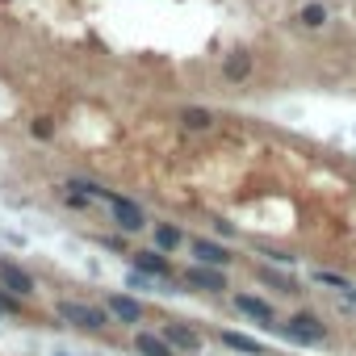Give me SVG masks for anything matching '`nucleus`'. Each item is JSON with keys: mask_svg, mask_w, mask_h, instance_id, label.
Instances as JSON below:
<instances>
[{"mask_svg": "<svg viewBox=\"0 0 356 356\" xmlns=\"http://www.w3.org/2000/svg\"><path fill=\"white\" fill-rule=\"evenodd\" d=\"M5 293H9V289H5ZM5 293H0V314H9V310H13V298H5Z\"/></svg>", "mask_w": 356, "mask_h": 356, "instance_id": "nucleus-20", "label": "nucleus"}, {"mask_svg": "<svg viewBox=\"0 0 356 356\" xmlns=\"http://www.w3.org/2000/svg\"><path fill=\"white\" fill-rule=\"evenodd\" d=\"M222 343L235 348V352H248V356H264V343L252 339V335H239V331H222Z\"/></svg>", "mask_w": 356, "mask_h": 356, "instance_id": "nucleus-12", "label": "nucleus"}, {"mask_svg": "<svg viewBox=\"0 0 356 356\" xmlns=\"http://www.w3.org/2000/svg\"><path fill=\"white\" fill-rule=\"evenodd\" d=\"M55 314H59L63 323L80 327V331H101V327H109V310L88 306V302H59V306H55Z\"/></svg>", "mask_w": 356, "mask_h": 356, "instance_id": "nucleus-1", "label": "nucleus"}, {"mask_svg": "<svg viewBox=\"0 0 356 356\" xmlns=\"http://www.w3.org/2000/svg\"><path fill=\"white\" fill-rule=\"evenodd\" d=\"M105 310H109L113 318H122V323H138V318H143V302L130 298V293H109Z\"/></svg>", "mask_w": 356, "mask_h": 356, "instance_id": "nucleus-9", "label": "nucleus"}, {"mask_svg": "<svg viewBox=\"0 0 356 356\" xmlns=\"http://www.w3.org/2000/svg\"><path fill=\"white\" fill-rule=\"evenodd\" d=\"M134 348H138V356H172L176 352L163 335H151V331H138L134 335Z\"/></svg>", "mask_w": 356, "mask_h": 356, "instance_id": "nucleus-11", "label": "nucleus"}, {"mask_svg": "<svg viewBox=\"0 0 356 356\" xmlns=\"http://www.w3.org/2000/svg\"><path fill=\"white\" fill-rule=\"evenodd\" d=\"M189 248H193L197 264H210V268H227V264H231V252H227L222 243H210V239H193Z\"/></svg>", "mask_w": 356, "mask_h": 356, "instance_id": "nucleus-8", "label": "nucleus"}, {"mask_svg": "<svg viewBox=\"0 0 356 356\" xmlns=\"http://www.w3.org/2000/svg\"><path fill=\"white\" fill-rule=\"evenodd\" d=\"M155 248H159V252H176V248H181V231L168 227V222H159V227H155Z\"/></svg>", "mask_w": 356, "mask_h": 356, "instance_id": "nucleus-15", "label": "nucleus"}, {"mask_svg": "<svg viewBox=\"0 0 356 356\" xmlns=\"http://www.w3.org/2000/svg\"><path fill=\"white\" fill-rule=\"evenodd\" d=\"M109 206H113V218H118V227H122L126 235H134V231L147 227V214H143L134 202H126V197H109Z\"/></svg>", "mask_w": 356, "mask_h": 356, "instance_id": "nucleus-4", "label": "nucleus"}, {"mask_svg": "<svg viewBox=\"0 0 356 356\" xmlns=\"http://www.w3.org/2000/svg\"><path fill=\"white\" fill-rule=\"evenodd\" d=\"M134 268H138V273H151V277H168V273H172V264H168V256H163L159 248H155V252H138V256H134Z\"/></svg>", "mask_w": 356, "mask_h": 356, "instance_id": "nucleus-10", "label": "nucleus"}, {"mask_svg": "<svg viewBox=\"0 0 356 356\" xmlns=\"http://www.w3.org/2000/svg\"><path fill=\"white\" fill-rule=\"evenodd\" d=\"M185 285L206 289V293H222V289H227V273H222V268H210V264H193V268L185 273Z\"/></svg>", "mask_w": 356, "mask_h": 356, "instance_id": "nucleus-3", "label": "nucleus"}, {"mask_svg": "<svg viewBox=\"0 0 356 356\" xmlns=\"http://www.w3.org/2000/svg\"><path fill=\"white\" fill-rule=\"evenodd\" d=\"M281 335L293 339V343H323V339H327V323H323L318 314H306V310H302V314H293V318L281 327Z\"/></svg>", "mask_w": 356, "mask_h": 356, "instance_id": "nucleus-2", "label": "nucleus"}, {"mask_svg": "<svg viewBox=\"0 0 356 356\" xmlns=\"http://www.w3.org/2000/svg\"><path fill=\"white\" fill-rule=\"evenodd\" d=\"M55 356H67V352H55Z\"/></svg>", "mask_w": 356, "mask_h": 356, "instance_id": "nucleus-21", "label": "nucleus"}, {"mask_svg": "<svg viewBox=\"0 0 356 356\" xmlns=\"http://www.w3.org/2000/svg\"><path fill=\"white\" fill-rule=\"evenodd\" d=\"M298 22H302L306 30H318V26H327V5H318V0H310V5H302Z\"/></svg>", "mask_w": 356, "mask_h": 356, "instance_id": "nucleus-13", "label": "nucleus"}, {"mask_svg": "<svg viewBox=\"0 0 356 356\" xmlns=\"http://www.w3.org/2000/svg\"><path fill=\"white\" fill-rule=\"evenodd\" d=\"M181 122H185V130H210L214 126V113L210 109H185Z\"/></svg>", "mask_w": 356, "mask_h": 356, "instance_id": "nucleus-16", "label": "nucleus"}, {"mask_svg": "<svg viewBox=\"0 0 356 356\" xmlns=\"http://www.w3.org/2000/svg\"><path fill=\"white\" fill-rule=\"evenodd\" d=\"M260 281H268V285H277L281 293H298V289H293V281H285V277H277L273 268H260Z\"/></svg>", "mask_w": 356, "mask_h": 356, "instance_id": "nucleus-17", "label": "nucleus"}, {"mask_svg": "<svg viewBox=\"0 0 356 356\" xmlns=\"http://www.w3.org/2000/svg\"><path fill=\"white\" fill-rule=\"evenodd\" d=\"M222 72H227V80H243V76L252 72V55H248V51L227 55V67H222Z\"/></svg>", "mask_w": 356, "mask_h": 356, "instance_id": "nucleus-14", "label": "nucleus"}, {"mask_svg": "<svg viewBox=\"0 0 356 356\" xmlns=\"http://www.w3.org/2000/svg\"><path fill=\"white\" fill-rule=\"evenodd\" d=\"M314 281H323V285H335L339 293H348V289H352V281H348V277H339V273H314Z\"/></svg>", "mask_w": 356, "mask_h": 356, "instance_id": "nucleus-18", "label": "nucleus"}, {"mask_svg": "<svg viewBox=\"0 0 356 356\" xmlns=\"http://www.w3.org/2000/svg\"><path fill=\"white\" fill-rule=\"evenodd\" d=\"M235 310H239V314H248V318H256L260 327H273V323H277L273 306H268V302H260V298H252V293H235Z\"/></svg>", "mask_w": 356, "mask_h": 356, "instance_id": "nucleus-7", "label": "nucleus"}, {"mask_svg": "<svg viewBox=\"0 0 356 356\" xmlns=\"http://www.w3.org/2000/svg\"><path fill=\"white\" fill-rule=\"evenodd\" d=\"M51 134H55L51 118H38V122H34V138H51Z\"/></svg>", "mask_w": 356, "mask_h": 356, "instance_id": "nucleus-19", "label": "nucleus"}, {"mask_svg": "<svg viewBox=\"0 0 356 356\" xmlns=\"http://www.w3.org/2000/svg\"><path fill=\"white\" fill-rule=\"evenodd\" d=\"M0 289H9V293H17V298H30V293H34V277L22 273L17 264H5V260H0Z\"/></svg>", "mask_w": 356, "mask_h": 356, "instance_id": "nucleus-5", "label": "nucleus"}, {"mask_svg": "<svg viewBox=\"0 0 356 356\" xmlns=\"http://www.w3.org/2000/svg\"><path fill=\"white\" fill-rule=\"evenodd\" d=\"M163 339H168L176 352H202V335H197L193 327H185V323H168V327H163Z\"/></svg>", "mask_w": 356, "mask_h": 356, "instance_id": "nucleus-6", "label": "nucleus"}]
</instances>
